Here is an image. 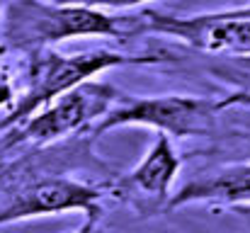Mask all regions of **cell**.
Wrapping results in <instances>:
<instances>
[{"instance_id": "13", "label": "cell", "mask_w": 250, "mask_h": 233, "mask_svg": "<svg viewBox=\"0 0 250 233\" xmlns=\"http://www.w3.org/2000/svg\"><path fill=\"white\" fill-rule=\"evenodd\" d=\"M226 12H229V15H236V17H246V20H250V5H243V7H229Z\"/></svg>"}, {"instance_id": "6", "label": "cell", "mask_w": 250, "mask_h": 233, "mask_svg": "<svg viewBox=\"0 0 250 233\" xmlns=\"http://www.w3.org/2000/svg\"><path fill=\"white\" fill-rule=\"evenodd\" d=\"M146 27L156 34L172 37L204 54L250 56V20L229 15L226 10L199 15H166L146 12Z\"/></svg>"}, {"instance_id": "11", "label": "cell", "mask_w": 250, "mask_h": 233, "mask_svg": "<svg viewBox=\"0 0 250 233\" xmlns=\"http://www.w3.org/2000/svg\"><path fill=\"white\" fill-rule=\"evenodd\" d=\"M233 105H250V95H233V97H226V100H219V107L224 109V107H233Z\"/></svg>"}, {"instance_id": "8", "label": "cell", "mask_w": 250, "mask_h": 233, "mask_svg": "<svg viewBox=\"0 0 250 233\" xmlns=\"http://www.w3.org/2000/svg\"><path fill=\"white\" fill-rule=\"evenodd\" d=\"M185 204H229V207H250V163L224 165L211 172H202L185 182L167 199V209Z\"/></svg>"}, {"instance_id": "7", "label": "cell", "mask_w": 250, "mask_h": 233, "mask_svg": "<svg viewBox=\"0 0 250 233\" xmlns=\"http://www.w3.org/2000/svg\"><path fill=\"white\" fill-rule=\"evenodd\" d=\"M177 170H180V155L175 151L172 141L158 134L156 144L141 158V163L114 182V194L134 204L136 209L166 207L170 199V185Z\"/></svg>"}, {"instance_id": "4", "label": "cell", "mask_w": 250, "mask_h": 233, "mask_svg": "<svg viewBox=\"0 0 250 233\" xmlns=\"http://www.w3.org/2000/svg\"><path fill=\"white\" fill-rule=\"evenodd\" d=\"M124 95L102 80H85L78 87L63 92L37 114L10 129L7 144H37L46 146L68 134L81 131L83 127L100 122Z\"/></svg>"}, {"instance_id": "12", "label": "cell", "mask_w": 250, "mask_h": 233, "mask_svg": "<svg viewBox=\"0 0 250 233\" xmlns=\"http://www.w3.org/2000/svg\"><path fill=\"white\" fill-rule=\"evenodd\" d=\"M68 233H97V216H87V221H85L81 229L68 231Z\"/></svg>"}, {"instance_id": "10", "label": "cell", "mask_w": 250, "mask_h": 233, "mask_svg": "<svg viewBox=\"0 0 250 233\" xmlns=\"http://www.w3.org/2000/svg\"><path fill=\"white\" fill-rule=\"evenodd\" d=\"M15 105V87L7 73L0 68V107H12Z\"/></svg>"}, {"instance_id": "3", "label": "cell", "mask_w": 250, "mask_h": 233, "mask_svg": "<svg viewBox=\"0 0 250 233\" xmlns=\"http://www.w3.org/2000/svg\"><path fill=\"white\" fill-rule=\"evenodd\" d=\"M219 102L199 95H153V97H122L95 127L104 134L119 127H151L167 139L207 136L216 127Z\"/></svg>"}, {"instance_id": "9", "label": "cell", "mask_w": 250, "mask_h": 233, "mask_svg": "<svg viewBox=\"0 0 250 233\" xmlns=\"http://www.w3.org/2000/svg\"><path fill=\"white\" fill-rule=\"evenodd\" d=\"M49 2H61V5H83V7H92V10H124V7H136L151 0H49Z\"/></svg>"}, {"instance_id": "2", "label": "cell", "mask_w": 250, "mask_h": 233, "mask_svg": "<svg viewBox=\"0 0 250 233\" xmlns=\"http://www.w3.org/2000/svg\"><path fill=\"white\" fill-rule=\"evenodd\" d=\"M153 59H126L124 54L109 51V49H95V51H83V54H59L51 49L34 51L29 73H27V85L24 90L15 97V105L10 107V114L0 122V129H12L37 114L42 107L61 97L63 92L78 87L85 80H92L95 76L124 66V64H146Z\"/></svg>"}, {"instance_id": "14", "label": "cell", "mask_w": 250, "mask_h": 233, "mask_svg": "<svg viewBox=\"0 0 250 233\" xmlns=\"http://www.w3.org/2000/svg\"><path fill=\"white\" fill-rule=\"evenodd\" d=\"M238 214H250V207H241V209H236Z\"/></svg>"}, {"instance_id": "5", "label": "cell", "mask_w": 250, "mask_h": 233, "mask_svg": "<svg viewBox=\"0 0 250 233\" xmlns=\"http://www.w3.org/2000/svg\"><path fill=\"white\" fill-rule=\"evenodd\" d=\"M100 199L102 192L81 180L61 175L34 177L0 199V226L63 212H85L87 216L100 219Z\"/></svg>"}, {"instance_id": "1", "label": "cell", "mask_w": 250, "mask_h": 233, "mask_svg": "<svg viewBox=\"0 0 250 233\" xmlns=\"http://www.w3.org/2000/svg\"><path fill=\"white\" fill-rule=\"evenodd\" d=\"M122 17L83 5L49 0H12L5 15V39L15 49L42 51L81 37H119Z\"/></svg>"}]
</instances>
